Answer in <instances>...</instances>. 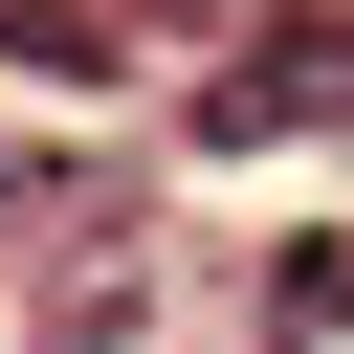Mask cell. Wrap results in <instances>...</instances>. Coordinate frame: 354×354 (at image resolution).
Wrapping results in <instances>:
<instances>
[{"label": "cell", "instance_id": "obj_1", "mask_svg": "<svg viewBox=\"0 0 354 354\" xmlns=\"http://www.w3.org/2000/svg\"><path fill=\"white\" fill-rule=\"evenodd\" d=\"M177 133H199V155H288V133H354V0H288V22H266V44H243L199 111H177Z\"/></svg>", "mask_w": 354, "mask_h": 354}, {"label": "cell", "instance_id": "obj_2", "mask_svg": "<svg viewBox=\"0 0 354 354\" xmlns=\"http://www.w3.org/2000/svg\"><path fill=\"white\" fill-rule=\"evenodd\" d=\"M0 66H66V88H88V66H111V22H88V0H0Z\"/></svg>", "mask_w": 354, "mask_h": 354}, {"label": "cell", "instance_id": "obj_3", "mask_svg": "<svg viewBox=\"0 0 354 354\" xmlns=\"http://www.w3.org/2000/svg\"><path fill=\"white\" fill-rule=\"evenodd\" d=\"M288 332H354V266H332V243L288 266Z\"/></svg>", "mask_w": 354, "mask_h": 354}]
</instances>
